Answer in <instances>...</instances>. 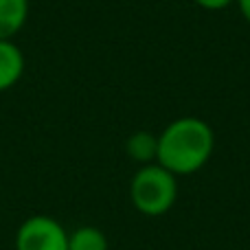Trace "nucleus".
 I'll return each mask as SVG.
<instances>
[{"label":"nucleus","mask_w":250,"mask_h":250,"mask_svg":"<svg viewBox=\"0 0 250 250\" xmlns=\"http://www.w3.org/2000/svg\"><path fill=\"white\" fill-rule=\"evenodd\" d=\"M213 151H215V132L211 125L198 117H180L167 123L158 134L156 163L178 178L191 176L211 160Z\"/></svg>","instance_id":"1"},{"label":"nucleus","mask_w":250,"mask_h":250,"mask_svg":"<svg viewBox=\"0 0 250 250\" xmlns=\"http://www.w3.org/2000/svg\"><path fill=\"white\" fill-rule=\"evenodd\" d=\"M235 4H237L239 13H242V18L250 24V0H235Z\"/></svg>","instance_id":"9"},{"label":"nucleus","mask_w":250,"mask_h":250,"mask_svg":"<svg viewBox=\"0 0 250 250\" xmlns=\"http://www.w3.org/2000/svg\"><path fill=\"white\" fill-rule=\"evenodd\" d=\"M68 250H108V237L97 226H79L68 233Z\"/></svg>","instance_id":"7"},{"label":"nucleus","mask_w":250,"mask_h":250,"mask_svg":"<svg viewBox=\"0 0 250 250\" xmlns=\"http://www.w3.org/2000/svg\"><path fill=\"white\" fill-rule=\"evenodd\" d=\"M200 9H207V11H224L229 9L235 0H193Z\"/></svg>","instance_id":"8"},{"label":"nucleus","mask_w":250,"mask_h":250,"mask_svg":"<svg viewBox=\"0 0 250 250\" xmlns=\"http://www.w3.org/2000/svg\"><path fill=\"white\" fill-rule=\"evenodd\" d=\"M125 151L138 165L156 163V156H158V136L147 132V129H138V132H134L125 141Z\"/></svg>","instance_id":"6"},{"label":"nucleus","mask_w":250,"mask_h":250,"mask_svg":"<svg viewBox=\"0 0 250 250\" xmlns=\"http://www.w3.org/2000/svg\"><path fill=\"white\" fill-rule=\"evenodd\" d=\"M129 200L143 215H165L178 200V176L158 163L141 165V169L129 180Z\"/></svg>","instance_id":"2"},{"label":"nucleus","mask_w":250,"mask_h":250,"mask_svg":"<svg viewBox=\"0 0 250 250\" xmlns=\"http://www.w3.org/2000/svg\"><path fill=\"white\" fill-rule=\"evenodd\" d=\"M29 0H0V40H13L26 24Z\"/></svg>","instance_id":"5"},{"label":"nucleus","mask_w":250,"mask_h":250,"mask_svg":"<svg viewBox=\"0 0 250 250\" xmlns=\"http://www.w3.org/2000/svg\"><path fill=\"white\" fill-rule=\"evenodd\" d=\"M24 75V53L13 40H0V92L13 88Z\"/></svg>","instance_id":"4"},{"label":"nucleus","mask_w":250,"mask_h":250,"mask_svg":"<svg viewBox=\"0 0 250 250\" xmlns=\"http://www.w3.org/2000/svg\"><path fill=\"white\" fill-rule=\"evenodd\" d=\"M16 250H68V230L51 215H31L16 230Z\"/></svg>","instance_id":"3"}]
</instances>
